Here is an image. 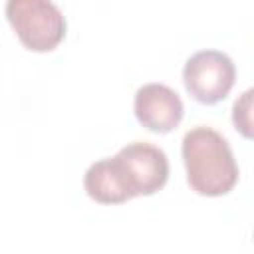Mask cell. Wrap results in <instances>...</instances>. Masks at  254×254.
Here are the masks:
<instances>
[{"mask_svg": "<svg viewBox=\"0 0 254 254\" xmlns=\"http://www.w3.org/2000/svg\"><path fill=\"white\" fill-rule=\"evenodd\" d=\"M133 196H149L161 190L169 179V159L163 149L147 143H127L113 155Z\"/></svg>", "mask_w": 254, "mask_h": 254, "instance_id": "4", "label": "cell"}, {"mask_svg": "<svg viewBox=\"0 0 254 254\" xmlns=\"http://www.w3.org/2000/svg\"><path fill=\"white\" fill-rule=\"evenodd\" d=\"M236 79V65L232 58L220 50H198L183 67V81L192 99L204 105L222 101Z\"/></svg>", "mask_w": 254, "mask_h": 254, "instance_id": "3", "label": "cell"}, {"mask_svg": "<svg viewBox=\"0 0 254 254\" xmlns=\"http://www.w3.org/2000/svg\"><path fill=\"white\" fill-rule=\"evenodd\" d=\"M183 163L189 187L202 196H222L238 183V165L224 135L198 125L185 133Z\"/></svg>", "mask_w": 254, "mask_h": 254, "instance_id": "1", "label": "cell"}, {"mask_svg": "<svg viewBox=\"0 0 254 254\" xmlns=\"http://www.w3.org/2000/svg\"><path fill=\"white\" fill-rule=\"evenodd\" d=\"M83 189L95 202L119 204L131 198L125 177L113 157L99 159L89 165L83 175Z\"/></svg>", "mask_w": 254, "mask_h": 254, "instance_id": "6", "label": "cell"}, {"mask_svg": "<svg viewBox=\"0 0 254 254\" xmlns=\"http://www.w3.org/2000/svg\"><path fill=\"white\" fill-rule=\"evenodd\" d=\"M6 18L32 52H50L65 36V16L52 0H8Z\"/></svg>", "mask_w": 254, "mask_h": 254, "instance_id": "2", "label": "cell"}, {"mask_svg": "<svg viewBox=\"0 0 254 254\" xmlns=\"http://www.w3.org/2000/svg\"><path fill=\"white\" fill-rule=\"evenodd\" d=\"M133 111L145 129L153 133H169L181 123L185 105L173 87L151 81L135 91Z\"/></svg>", "mask_w": 254, "mask_h": 254, "instance_id": "5", "label": "cell"}, {"mask_svg": "<svg viewBox=\"0 0 254 254\" xmlns=\"http://www.w3.org/2000/svg\"><path fill=\"white\" fill-rule=\"evenodd\" d=\"M252 95L254 89L248 87L232 105V123L246 139H252Z\"/></svg>", "mask_w": 254, "mask_h": 254, "instance_id": "7", "label": "cell"}]
</instances>
